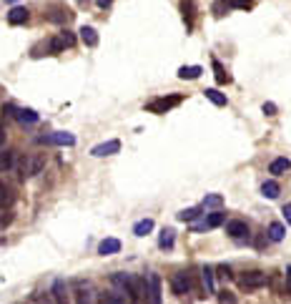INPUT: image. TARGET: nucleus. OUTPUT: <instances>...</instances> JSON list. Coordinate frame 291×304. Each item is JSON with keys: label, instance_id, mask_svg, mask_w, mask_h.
Segmentation results:
<instances>
[{"label": "nucleus", "instance_id": "obj_25", "mask_svg": "<svg viewBox=\"0 0 291 304\" xmlns=\"http://www.w3.org/2000/svg\"><path fill=\"white\" fill-rule=\"evenodd\" d=\"M153 231V219H141V221H136V226H133V234L136 237H146V234H151Z\"/></svg>", "mask_w": 291, "mask_h": 304}, {"label": "nucleus", "instance_id": "obj_30", "mask_svg": "<svg viewBox=\"0 0 291 304\" xmlns=\"http://www.w3.org/2000/svg\"><path fill=\"white\" fill-rule=\"evenodd\" d=\"M13 189L8 186V183L0 181V206H8V204H13Z\"/></svg>", "mask_w": 291, "mask_h": 304}, {"label": "nucleus", "instance_id": "obj_37", "mask_svg": "<svg viewBox=\"0 0 291 304\" xmlns=\"http://www.w3.org/2000/svg\"><path fill=\"white\" fill-rule=\"evenodd\" d=\"M60 38H63V40H65V45H68V48H70V45H73V43H76V38H73V33H60Z\"/></svg>", "mask_w": 291, "mask_h": 304}, {"label": "nucleus", "instance_id": "obj_8", "mask_svg": "<svg viewBox=\"0 0 291 304\" xmlns=\"http://www.w3.org/2000/svg\"><path fill=\"white\" fill-rule=\"evenodd\" d=\"M226 234L231 239H236V242H244V239H249V224L241 221V219H231L226 224Z\"/></svg>", "mask_w": 291, "mask_h": 304}, {"label": "nucleus", "instance_id": "obj_23", "mask_svg": "<svg viewBox=\"0 0 291 304\" xmlns=\"http://www.w3.org/2000/svg\"><path fill=\"white\" fill-rule=\"evenodd\" d=\"M174 242H176V231L174 229H163L161 237H158V246L161 249H174Z\"/></svg>", "mask_w": 291, "mask_h": 304}, {"label": "nucleus", "instance_id": "obj_13", "mask_svg": "<svg viewBox=\"0 0 291 304\" xmlns=\"http://www.w3.org/2000/svg\"><path fill=\"white\" fill-rule=\"evenodd\" d=\"M28 18H30L28 8H20V5H15V8L8 13V23H10V26H23V23H28Z\"/></svg>", "mask_w": 291, "mask_h": 304}, {"label": "nucleus", "instance_id": "obj_36", "mask_svg": "<svg viewBox=\"0 0 291 304\" xmlns=\"http://www.w3.org/2000/svg\"><path fill=\"white\" fill-rule=\"evenodd\" d=\"M254 5V0H231V8H241V10H249Z\"/></svg>", "mask_w": 291, "mask_h": 304}, {"label": "nucleus", "instance_id": "obj_1", "mask_svg": "<svg viewBox=\"0 0 291 304\" xmlns=\"http://www.w3.org/2000/svg\"><path fill=\"white\" fill-rule=\"evenodd\" d=\"M113 284H118L133 304L146 299V279L136 276V274H113Z\"/></svg>", "mask_w": 291, "mask_h": 304}, {"label": "nucleus", "instance_id": "obj_6", "mask_svg": "<svg viewBox=\"0 0 291 304\" xmlns=\"http://www.w3.org/2000/svg\"><path fill=\"white\" fill-rule=\"evenodd\" d=\"M38 144H45V146H76V136L73 133H65V131H56V133L40 136Z\"/></svg>", "mask_w": 291, "mask_h": 304}, {"label": "nucleus", "instance_id": "obj_40", "mask_svg": "<svg viewBox=\"0 0 291 304\" xmlns=\"http://www.w3.org/2000/svg\"><path fill=\"white\" fill-rule=\"evenodd\" d=\"M286 292L291 294V267H286Z\"/></svg>", "mask_w": 291, "mask_h": 304}, {"label": "nucleus", "instance_id": "obj_2", "mask_svg": "<svg viewBox=\"0 0 291 304\" xmlns=\"http://www.w3.org/2000/svg\"><path fill=\"white\" fill-rule=\"evenodd\" d=\"M43 166H45V156H40V153H26L20 158V163H18V176L20 179H33L35 174L43 171Z\"/></svg>", "mask_w": 291, "mask_h": 304}, {"label": "nucleus", "instance_id": "obj_16", "mask_svg": "<svg viewBox=\"0 0 291 304\" xmlns=\"http://www.w3.org/2000/svg\"><path fill=\"white\" fill-rule=\"evenodd\" d=\"M120 251V242L118 239H103L98 244V254L101 256H111V254H118Z\"/></svg>", "mask_w": 291, "mask_h": 304}, {"label": "nucleus", "instance_id": "obj_3", "mask_svg": "<svg viewBox=\"0 0 291 304\" xmlns=\"http://www.w3.org/2000/svg\"><path fill=\"white\" fill-rule=\"evenodd\" d=\"M238 284H241V289H246V292H254V289H261L269 284V276L259 269H254V272H244V276H238Z\"/></svg>", "mask_w": 291, "mask_h": 304}, {"label": "nucleus", "instance_id": "obj_9", "mask_svg": "<svg viewBox=\"0 0 291 304\" xmlns=\"http://www.w3.org/2000/svg\"><path fill=\"white\" fill-rule=\"evenodd\" d=\"M171 287H174V292L178 297H183V294H188L191 292V287H193V282H191V274L186 272H176L174 279H171Z\"/></svg>", "mask_w": 291, "mask_h": 304}, {"label": "nucleus", "instance_id": "obj_31", "mask_svg": "<svg viewBox=\"0 0 291 304\" xmlns=\"http://www.w3.org/2000/svg\"><path fill=\"white\" fill-rule=\"evenodd\" d=\"M213 71H216V81H219L221 86H224V83H231V76L226 73V68L216 61V58H213Z\"/></svg>", "mask_w": 291, "mask_h": 304}, {"label": "nucleus", "instance_id": "obj_12", "mask_svg": "<svg viewBox=\"0 0 291 304\" xmlns=\"http://www.w3.org/2000/svg\"><path fill=\"white\" fill-rule=\"evenodd\" d=\"M45 18H48L51 23H68V20H70V10H68L65 5H53Z\"/></svg>", "mask_w": 291, "mask_h": 304}, {"label": "nucleus", "instance_id": "obj_32", "mask_svg": "<svg viewBox=\"0 0 291 304\" xmlns=\"http://www.w3.org/2000/svg\"><path fill=\"white\" fill-rule=\"evenodd\" d=\"M221 204H224V196H221V194H208L201 206H204V209H219Z\"/></svg>", "mask_w": 291, "mask_h": 304}, {"label": "nucleus", "instance_id": "obj_24", "mask_svg": "<svg viewBox=\"0 0 291 304\" xmlns=\"http://www.w3.org/2000/svg\"><path fill=\"white\" fill-rule=\"evenodd\" d=\"M15 119L20 123H35L38 121V113L33 108H15Z\"/></svg>", "mask_w": 291, "mask_h": 304}, {"label": "nucleus", "instance_id": "obj_4", "mask_svg": "<svg viewBox=\"0 0 291 304\" xmlns=\"http://www.w3.org/2000/svg\"><path fill=\"white\" fill-rule=\"evenodd\" d=\"M146 302L148 304H163L161 276H158V274H148V276H146Z\"/></svg>", "mask_w": 291, "mask_h": 304}, {"label": "nucleus", "instance_id": "obj_43", "mask_svg": "<svg viewBox=\"0 0 291 304\" xmlns=\"http://www.w3.org/2000/svg\"><path fill=\"white\" fill-rule=\"evenodd\" d=\"M5 3H18V0H5Z\"/></svg>", "mask_w": 291, "mask_h": 304}, {"label": "nucleus", "instance_id": "obj_38", "mask_svg": "<svg viewBox=\"0 0 291 304\" xmlns=\"http://www.w3.org/2000/svg\"><path fill=\"white\" fill-rule=\"evenodd\" d=\"M281 214H284V219H286V224L291 226V204H284V209H281Z\"/></svg>", "mask_w": 291, "mask_h": 304}, {"label": "nucleus", "instance_id": "obj_28", "mask_svg": "<svg viewBox=\"0 0 291 304\" xmlns=\"http://www.w3.org/2000/svg\"><path fill=\"white\" fill-rule=\"evenodd\" d=\"M101 304H126V297L123 292H106L101 297Z\"/></svg>", "mask_w": 291, "mask_h": 304}, {"label": "nucleus", "instance_id": "obj_10", "mask_svg": "<svg viewBox=\"0 0 291 304\" xmlns=\"http://www.w3.org/2000/svg\"><path fill=\"white\" fill-rule=\"evenodd\" d=\"M118 151H120V141H118V138H111V141H103V144L93 146V149H90V156L103 158V156H113V153H118Z\"/></svg>", "mask_w": 291, "mask_h": 304}, {"label": "nucleus", "instance_id": "obj_17", "mask_svg": "<svg viewBox=\"0 0 291 304\" xmlns=\"http://www.w3.org/2000/svg\"><path fill=\"white\" fill-rule=\"evenodd\" d=\"M53 299H56V304H68V287L63 279L53 282Z\"/></svg>", "mask_w": 291, "mask_h": 304}, {"label": "nucleus", "instance_id": "obj_27", "mask_svg": "<svg viewBox=\"0 0 291 304\" xmlns=\"http://www.w3.org/2000/svg\"><path fill=\"white\" fill-rule=\"evenodd\" d=\"M76 304H95V297H93V292H90V289H83V287H81V289H78V292H76Z\"/></svg>", "mask_w": 291, "mask_h": 304}, {"label": "nucleus", "instance_id": "obj_41", "mask_svg": "<svg viewBox=\"0 0 291 304\" xmlns=\"http://www.w3.org/2000/svg\"><path fill=\"white\" fill-rule=\"evenodd\" d=\"M219 272H221V276H233L229 267H219Z\"/></svg>", "mask_w": 291, "mask_h": 304}, {"label": "nucleus", "instance_id": "obj_19", "mask_svg": "<svg viewBox=\"0 0 291 304\" xmlns=\"http://www.w3.org/2000/svg\"><path fill=\"white\" fill-rule=\"evenodd\" d=\"M81 40H83V43H86L88 48H95V45H98V33H95V28H90V26H83V28H81Z\"/></svg>", "mask_w": 291, "mask_h": 304}, {"label": "nucleus", "instance_id": "obj_14", "mask_svg": "<svg viewBox=\"0 0 291 304\" xmlns=\"http://www.w3.org/2000/svg\"><path fill=\"white\" fill-rule=\"evenodd\" d=\"M291 169V161L286 156H279V158H274L271 163H269V174H274V176H281V174H286Z\"/></svg>", "mask_w": 291, "mask_h": 304}, {"label": "nucleus", "instance_id": "obj_22", "mask_svg": "<svg viewBox=\"0 0 291 304\" xmlns=\"http://www.w3.org/2000/svg\"><path fill=\"white\" fill-rule=\"evenodd\" d=\"M204 96L211 101V103H216V106H226L229 103V98H226V93H221L219 88H206Z\"/></svg>", "mask_w": 291, "mask_h": 304}, {"label": "nucleus", "instance_id": "obj_11", "mask_svg": "<svg viewBox=\"0 0 291 304\" xmlns=\"http://www.w3.org/2000/svg\"><path fill=\"white\" fill-rule=\"evenodd\" d=\"M181 13H183V23H186V31H193L196 3H193V0H181Z\"/></svg>", "mask_w": 291, "mask_h": 304}, {"label": "nucleus", "instance_id": "obj_39", "mask_svg": "<svg viewBox=\"0 0 291 304\" xmlns=\"http://www.w3.org/2000/svg\"><path fill=\"white\" fill-rule=\"evenodd\" d=\"M95 3H98V8H103V10L113 5V0H95Z\"/></svg>", "mask_w": 291, "mask_h": 304}, {"label": "nucleus", "instance_id": "obj_15", "mask_svg": "<svg viewBox=\"0 0 291 304\" xmlns=\"http://www.w3.org/2000/svg\"><path fill=\"white\" fill-rule=\"evenodd\" d=\"M201 73H204L201 65H181V68H178V78H181V81H196Z\"/></svg>", "mask_w": 291, "mask_h": 304}, {"label": "nucleus", "instance_id": "obj_7", "mask_svg": "<svg viewBox=\"0 0 291 304\" xmlns=\"http://www.w3.org/2000/svg\"><path fill=\"white\" fill-rule=\"evenodd\" d=\"M224 221H226V214H224V212H211L204 219V221H201V224H193L191 229H193L196 234H201V231H208V229H216V226H221Z\"/></svg>", "mask_w": 291, "mask_h": 304}, {"label": "nucleus", "instance_id": "obj_26", "mask_svg": "<svg viewBox=\"0 0 291 304\" xmlns=\"http://www.w3.org/2000/svg\"><path fill=\"white\" fill-rule=\"evenodd\" d=\"M201 212H204V206H193V209H183V212L178 214V221H193V219H199L201 216Z\"/></svg>", "mask_w": 291, "mask_h": 304}, {"label": "nucleus", "instance_id": "obj_34", "mask_svg": "<svg viewBox=\"0 0 291 304\" xmlns=\"http://www.w3.org/2000/svg\"><path fill=\"white\" fill-rule=\"evenodd\" d=\"M219 302L221 304H236V297H233V292H219Z\"/></svg>", "mask_w": 291, "mask_h": 304}, {"label": "nucleus", "instance_id": "obj_29", "mask_svg": "<svg viewBox=\"0 0 291 304\" xmlns=\"http://www.w3.org/2000/svg\"><path fill=\"white\" fill-rule=\"evenodd\" d=\"M13 163H15V156H13V151L3 149V151H0V171H8V169H13Z\"/></svg>", "mask_w": 291, "mask_h": 304}, {"label": "nucleus", "instance_id": "obj_5", "mask_svg": "<svg viewBox=\"0 0 291 304\" xmlns=\"http://www.w3.org/2000/svg\"><path fill=\"white\" fill-rule=\"evenodd\" d=\"M181 101H183V96H161V98L151 101V103L146 106V111H151V113H168Z\"/></svg>", "mask_w": 291, "mask_h": 304}, {"label": "nucleus", "instance_id": "obj_20", "mask_svg": "<svg viewBox=\"0 0 291 304\" xmlns=\"http://www.w3.org/2000/svg\"><path fill=\"white\" fill-rule=\"evenodd\" d=\"M201 279H204L206 297H208V294H216V284H213V269H211V267H204V269H201Z\"/></svg>", "mask_w": 291, "mask_h": 304}, {"label": "nucleus", "instance_id": "obj_35", "mask_svg": "<svg viewBox=\"0 0 291 304\" xmlns=\"http://www.w3.org/2000/svg\"><path fill=\"white\" fill-rule=\"evenodd\" d=\"M261 111H263V113H266V116H276V111H279V108H276V103H271V101H266V103H263V106H261Z\"/></svg>", "mask_w": 291, "mask_h": 304}, {"label": "nucleus", "instance_id": "obj_42", "mask_svg": "<svg viewBox=\"0 0 291 304\" xmlns=\"http://www.w3.org/2000/svg\"><path fill=\"white\" fill-rule=\"evenodd\" d=\"M3 141H5V128L0 126V144H3Z\"/></svg>", "mask_w": 291, "mask_h": 304}, {"label": "nucleus", "instance_id": "obj_33", "mask_svg": "<svg viewBox=\"0 0 291 304\" xmlns=\"http://www.w3.org/2000/svg\"><path fill=\"white\" fill-rule=\"evenodd\" d=\"M229 8H231V0H216V3H213V13H216V15H224Z\"/></svg>", "mask_w": 291, "mask_h": 304}, {"label": "nucleus", "instance_id": "obj_21", "mask_svg": "<svg viewBox=\"0 0 291 304\" xmlns=\"http://www.w3.org/2000/svg\"><path fill=\"white\" fill-rule=\"evenodd\" d=\"M279 194H281V189H279V183L274 181V179H269V181L261 183V196L263 199H279Z\"/></svg>", "mask_w": 291, "mask_h": 304}, {"label": "nucleus", "instance_id": "obj_18", "mask_svg": "<svg viewBox=\"0 0 291 304\" xmlns=\"http://www.w3.org/2000/svg\"><path fill=\"white\" fill-rule=\"evenodd\" d=\"M266 234H269V239H271V242H284V237H286V226H284L281 221H271Z\"/></svg>", "mask_w": 291, "mask_h": 304}]
</instances>
